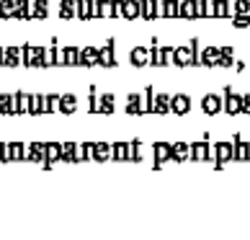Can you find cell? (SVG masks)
<instances>
[{
  "instance_id": "cell-1",
  "label": "cell",
  "mask_w": 250,
  "mask_h": 240,
  "mask_svg": "<svg viewBox=\"0 0 250 240\" xmlns=\"http://www.w3.org/2000/svg\"><path fill=\"white\" fill-rule=\"evenodd\" d=\"M235 160V142L229 140H222V142H214V165L217 171H222V165Z\"/></svg>"
},
{
  "instance_id": "cell-2",
  "label": "cell",
  "mask_w": 250,
  "mask_h": 240,
  "mask_svg": "<svg viewBox=\"0 0 250 240\" xmlns=\"http://www.w3.org/2000/svg\"><path fill=\"white\" fill-rule=\"evenodd\" d=\"M201 111L207 116H217L219 111H225V96L219 93H207L201 98Z\"/></svg>"
},
{
  "instance_id": "cell-3",
  "label": "cell",
  "mask_w": 250,
  "mask_h": 240,
  "mask_svg": "<svg viewBox=\"0 0 250 240\" xmlns=\"http://www.w3.org/2000/svg\"><path fill=\"white\" fill-rule=\"evenodd\" d=\"M225 111L229 116H237V114H243V96H237L229 86H225Z\"/></svg>"
},
{
  "instance_id": "cell-4",
  "label": "cell",
  "mask_w": 250,
  "mask_h": 240,
  "mask_svg": "<svg viewBox=\"0 0 250 240\" xmlns=\"http://www.w3.org/2000/svg\"><path fill=\"white\" fill-rule=\"evenodd\" d=\"M129 62H132V67H147V65H152V47H132Z\"/></svg>"
},
{
  "instance_id": "cell-5",
  "label": "cell",
  "mask_w": 250,
  "mask_h": 240,
  "mask_svg": "<svg viewBox=\"0 0 250 240\" xmlns=\"http://www.w3.org/2000/svg\"><path fill=\"white\" fill-rule=\"evenodd\" d=\"M152 158H155V171H160L163 163L173 160V145L170 142H155L152 145Z\"/></svg>"
},
{
  "instance_id": "cell-6",
  "label": "cell",
  "mask_w": 250,
  "mask_h": 240,
  "mask_svg": "<svg viewBox=\"0 0 250 240\" xmlns=\"http://www.w3.org/2000/svg\"><path fill=\"white\" fill-rule=\"evenodd\" d=\"M3 67H23V47H3Z\"/></svg>"
},
{
  "instance_id": "cell-7",
  "label": "cell",
  "mask_w": 250,
  "mask_h": 240,
  "mask_svg": "<svg viewBox=\"0 0 250 240\" xmlns=\"http://www.w3.org/2000/svg\"><path fill=\"white\" fill-rule=\"evenodd\" d=\"M209 153H211V142H209V137H204V140H196V142H191V160H209Z\"/></svg>"
},
{
  "instance_id": "cell-8",
  "label": "cell",
  "mask_w": 250,
  "mask_h": 240,
  "mask_svg": "<svg viewBox=\"0 0 250 240\" xmlns=\"http://www.w3.org/2000/svg\"><path fill=\"white\" fill-rule=\"evenodd\" d=\"M98 67H116V57H114V39H108V44L98 47Z\"/></svg>"
},
{
  "instance_id": "cell-9",
  "label": "cell",
  "mask_w": 250,
  "mask_h": 240,
  "mask_svg": "<svg viewBox=\"0 0 250 240\" xmlns=\"http://www.w3.org/2000/svg\"><path fill=\"white\" fill-rule=\"evenodd\" d=\"M219 62H222V47H204L201 67H219Z\"/></svg>"
},
{
  "instance_id": "cell-10",
  "label": "cell",
  "mask_w": 250,
  "mask_h": 240,
  "mask_svg": "<svg viewBox=\"0 0 250 240\" xmlns=\"http://www.w3.org/2000/svg\"><path fill=\"white\" fill-rule=\"evenodd\" d=\"M44 47H36V44H26L23 47V67H39Z\"/></svg>"
},
{
  "instance_id": "cell-11",
  "label": "cell",
  "mask_w": 250,
  "mask_h": 240,
  "mask_svg": "<svg viewBox=\"0 0 250 240\" xmlns=\"http://www.w3.org/2000/svg\"><path fill=\"white\" fill-rule=\"evenodd\" d=\"M78 18H80V21L98 18V3H96V0H78Z\"/></svg>"
},
{
  "instance_id": "cell-12",
  "label": "cell",
  "mask_w": 250,
  "mask_h": 240,
  "mask_svg": "<svg viewBox=\"0 0 250 240\" xmlns=\"http://www.w3.org/2000/svg\"><path fill=\"white\" fill-rule=\"evenodd\" d=\"M170 109H173L175 116H186V114L191 111V96H186V93H175L173 101H170Z\"/></svg>"
},
{
  "instance_id": "cell-13",
  "label": "cell",
  "mask_w": 250,
  "mask_h": 240,
  "mask_svg": "<svg viewBox=\"0 0 250 240\" xmlns=\"http://www.w3.org/2000/svg\"><path fill=\"white\" fill-rule=\"evenodd\" d=\"M78 67H98V47H80Z\"/></svg>"
},
{
  "instance_id": "cell-14",
  "label": "cell",
  "mask_w": 250,
  "mask_h": 240,
  "mask_svg": "<svg viewBox=\"0 0 250 240\" xmlns=\"http://www.w3.org/2000/svg\"><path fill=\"white\" fill-rule=\"evenodd\" d=\"M142 5V21H155V18H160V0H140Z\"/></svg>"
},
{
  "instance_id": "cell-15",
  "label": "cell",
  "mask_w": 250,
  "mask_h": 240,
  "mask_svg": "<svg viewBox=\"0 0 250 240\" xmlns=\"http://www.w3.org/2000/svg\"><path fill=\"white\" fill-rule=\"evenodd\" d=\"M57 160H62V142H47V160L42 163V168L49 171Z\"/></svg>"
},
{
  "instance_id": "cell-16",
  "label": "cell",
  "mask_w": 250,
  "mask_h": 240,
  "mask_svg": "<svg viewBox=\"0 0 250 240\" xmlns=\"http://www.w3.org/2000/svg\"><path fill=\"white\" fill-rule=\"evenodd\" d=\"M160 18H181V0H160Z\"/></svg>"
},
{
  "instance_id": "cell-17",
  "label": "cell",
  "mask_w": 250,
  "mask_h": 240,
  "mask_svg": "<svg viewBox=\"0 0 250 240\" xmlns=\"http://www.w3.org/2000/svg\"><path fill=\"white\" fill-rule=\"evenodd\" d=\"M170 101H173V96H168V93H155V106H152V114H160V116L170 114V111H173V109H170Z\"/></svg>"
},
{
  "instance_id": "cell-18",
  "label": "cell",
  "mask_w": 250,
  "mask_h": 240,
  "mask_svg": "<svg viewBox=\"0 0 250 240\" xmlns=\"http://www.w3.org/2000/svg\"><path fill=\"white\" fill-rule=\"evenodd\" d=\"M232 142H235V160H250V142L243 140V134L237 132Z\"/></svg>"
},
{
  "instance_id": "cell-19",
  "label": "cell",
  "mask_w": 250,
  "mask_h": 240,
  "mask_svg": "<svg viewBox=\"0 0 250 240\" xmlns=\"http://www.w3.org/2000/svg\"><path fill=\"white\" fill-rule=\"evenodd\" d=\"M214 18H235V3H229V0H214Z\"/></svg>"
},
{
  "instance_id": "cell-20",
  "label": "cell",
  "mask_w": 250,
  "mask_h": 240,
  "mask_svg": "<svg viewBox=\"0 0 250 240\" xmlns=\"http://www.w3.org/2000/svg\"><path fill=\"white\" fill-rule=\"evenodd\" d=\"M93 160H98V163L114 160V145H108V142H96V153H93Z\"/></svg>"
},
{
  "instance_id": "cell-21",
  "label": "cell",
  "mask_w": 250,
  "mask_h": 240,
  "mask_svg": "<svg viewBox=\"0 0 250 240\" xmlns=\"http://www.w3.org/2000/svg\"><path fill=\"white\" fill-rule=\"evenodd\" d=\"M29 160L31 163H44L47 160V142H31L29 145Z\"/></svg>"
},
{
  "instance_id": "cell-22",
  "label": "cell",
  "mask_w": 250,
  "mask_h": 240,
  "mask_svg": "<svg viewBox=\"0 0 250 240\" xmlns=\"http://www.w3.org/2000/svg\"><path fill=\"white\" fill-rule=\"evenodd\" d=\"M16 114H31V96L23 93V90H16Z\"/></svg>"
},
{
  "instance_id": "cell-23",
  "label": "cell",
  "mask_w": 250,
  "mask_h": 240,
  "mask_svg": "<svg viewBox=\"0 0 250 240\" xmlns=\"http://www.w3.org/2000/svg\"><path fill=\"white\" fill-rule=\"evenodd\" d=\"M152 106H155V88L147 86L142 93H140V109H142V114H150Z\"/></svg>"
},
{
  "instance_id": "cell-24",
  "label": "cell",
  "mask_w": 250,
  "mask_h": 240,
  "mask_svg": "<svg viewBox=\"0 0 250 240\" xmlns=\"http://www.w3.org/2000/svg\"><path fill=\"white\" fill-rule=\"evenodd\" d=\"M173 160L175 163L191 160V145L188 142H173Z\"/></svg>"
},
{
  "instance_id": "cell-25",
  "label": "cell",
  "mask_w": 250,
  "mask_h": 240,
  "mask_svg": "<svg viewBox=\"0 0 250 240\" xmlns=\"http://www.w3.org/2000/svg\"><path fill=\"white\" fill-rule=\"evenodd\" d=\"M42 67H57V47H44L42 60H39V70Z\"/></svg>"
},
{
  "instance_id": "cell-26",
  "label": "cell",
  "mask_w": 250,
  "mask_h": 240,
  "mask_svg": "<svg viewBox=\"0 0 250 240\" xmlns=\"http://www.w3.org/2000/svg\"><path fill=\"white\" fill-rule=\"evenodd\" d=\"M78 111V96L75 93H62L60 114H75Z\"/></svg>"
},
{
  "instance_id": "cell-27",
  "label": "cell",
  "mask_w": 250,
  "mask_h": 240,
  "mask_svg": "<svg viewBox=\"0 0 250 240\" xmlns=\"http://www.w3.org/2000/svg\"><path fill=\"white\" fill-rule=\"evenodd\" d=\"M142 16V5L140 0H124V18L126 21H134V18Z\"/></svg>"
},
{
  "instance_id": "cell-28",
  "label": "cell",
  "mask_w": 250,
  "mask_h": 240,
  "mask_svg": "<svg viewBox=\"0 0 250 240\" xmlns=\"http://www.w3.org/2000/svg\"><path fill=\"white\" fill-rule=\"evenodd\" d=\"M60 18H78V0H62L60 3Z\"/></svg>"
},
{
  "instance_id": "cell-29",
  "label": "cell",
  "mask_w": 250,
  "mask_h": 240,
  "mask_svg": "<svg viewBox=\"0 0 250 240\" xmlns=\"http://www.w3.org/2000/svg\"><path fill=\"white\" fill-rule=\"evenodd\" d=\"M98 3V18H116L114 0H96Z\"/></svg>"
},
{
  "instance_id": "cell-30",
  "label": "cell",
  "mask_w": 250,
  "mask_h": 240,
  "mask_svg": "<svg viewBox=\"0 0 250 240\" xmlns=\"http://www.w3.org/2000/svg\"><path fill=\"white\" fill-rule=\"evenodd\" d=\"M181 18L183 21H193L196 18V0H181Z\"/></svg>"
},
{
  "instance_id": "cell-31",
  "label": "cell",
  "mask_w": 250,
  "mask_h": 240,
  "mask_svg": "<svg viewBox=\"0 0 250 240\" xmlns=\"http://www.w3.org/2000/svg\"><path fill=\"white\" fill-rule=\"evenodd\" d=\"M235 65V47H222V62L219 67L222 70H229Z\"/></svg>"
},
{
  "instance_id": "cell-32",
  "label": "cell",
  "mask_w": 250,
  "mask_h": 240,
  "mask_svg": "<svg viewBox=\"0 0 250 240\" xmlns=\"http://www.w3.org/2000/svg\"><path fill=\"white\" fill-rule=\"evenodd\" d=\"M152 65L155 67H168V57H165V47H152Z\"/></svg>"
},
{
  "instance_id": "cell-33",
  "label": "cell",
  "mask_w": 250,
  "mask_h": 240,
  "mask_svg": "<svg viewBox=\"0 0 250 240\" xmlns=\"http://www.w3.org/2000/svg\"><path fill=\"white\" fill-rule=\"evenodd\" d=\"M126 114H132V116L142 114V109H140V93H129L126 96Z\"/></svg>"
},
{
  "instance_id": "cell-34",
  "label": "cell",
  "mask_w": 250,
  "mask_h": 240,
  "mask_svg": "<svg viewBox=\"0 0 250 240\" xmlns=\"http://www.w3.org/2000/svg\"><path fill=\"white\" fill-rule=\"evenodd\" d=\"M116 111V98L111 93H104L101 96V114H114Z\"/></svg>"
},
{
  "instance_id": "cell-35",
  "label": "cell",
  "mask_w": 250,
  "mask_h": 240,
  "mask_svg": "<svg viewBox=\"0 0 250 240\" xmlns=\"http://www.w3.org/2000/svg\"><path fill=\"white\" fill-rule=\"evenodd\" d=\"M75 150H78V142H62V160L75 163Z\"/></svg>"
},
{
  "instance_id": "cell-36",
  "label": "cell",
  "mask_w": 250,
  "mask_h": 240,
  "mask_svg": "<svg viewBox=\"0 0 250 240\" xmlns=\"http://www.w3.org/2000/svg\"><path fill=\"white\" fill-rule=\"evenodd\" d=\"M0 18H16V0H0Z\"/></svg>"
},
{
  "instance_id": "cell-37",
  "label": "cell",
  "mask_w": 250,
  "mask_h": 240,
  "mask_svg": "<svg viewBox=\"0 0 250 240\" xmlns=\"http://www.w3.org/2000/svg\"><path fill=\"white\" fill-rule=\"evenodd\" d=\"M129 142H114V160H129Z\"/></svg>"
},
{
  "instance_id": "cell-38",
  "label": "cell",
  "mask_w": 250,
  "mask_h": 240,
  "mask_svg": "<svg viewBox=\"0 0 250 240\" xmlns=\"http://www.w3.org/2000/svg\"><path fill=\"white\" fill-rule=\"evenodd\" d=\"M64 60H67V67H78L80 47H64Z\"/></svg>"
},
{
  "instance_id": "cell-39",
  "label": "cell",
  "mask_w": 250,
  "mask_h": 240,
  "mask_svg": "<svg viewBox=\"0 0 250 240\" xmlns=\"http://www.w3.org/2000/svg\"><path fill=\"white\" fill-rule=\"evenodd\" d=\"M49 16V3L47 0H34V18H47Z\"/></svg>"
},
{
  "instance_id": "cell-40",
  "label": "cell",
  "mask_w": 250,
  "mask_h": 240,
  "mask_svg": "<svg viewBox=\"0 0 250 240\" xmlns=\"http://www.w3.org/2000/svg\"><path fill=\"white\" fill-rule=\"evenodd\" d=\"M129 145H132V147H129V160H132V163H140V160H142V142H140V140H132Z\"/></svg>"
},
{
  "instance_id": "cell-41",
  "label": "cell",
  "mask_w": 250,
  "mask_h": 240,
  "mask_svg": "<svg viewBox=\"0 0 250 240\" xmlns=\"http://www.w3.org/2000/svg\"><path fill=\"white\" fill-rule=\"evenodd\" d=\"M44 114V104H42V93H31V116Z\"/></svg>"
},
{
  "instance_id": "cell-42",
  "label": "cell",
  "mask_w": 250,
  "mask_h": 240,
  "mask_svg": "<svg viewBox=\"0 0 250 240\" xmlns=\"http://www.w3.org/2000/svg\"><path fill=\"white\" fill-rule=\"evenodd\" d=\"M11 155H13V160H26V145L23 142H11Z\"/></svg>"
},
{
  "instance_id": "cell-43",
  "label": "cell",
  "mask_w": 250,
  "mask_h": 240,
  "mask_svg": "<svg viewBox=\"0 0 250 240\" xmlns=\"http://www.w3.org/2000/svg\"><path fill=\"white\" fill-rule=\"evenodd\" d=\"M250 13V0H235V16H248Z\"/></svg>"
},
{
  "instance_id": "cell-44",
  "label": "cell",
  "mask_w": 250,
  "mask_h": 240,
  "mask_svg": "<svg viewBox=\"0 0 250 240\" xmlns=\"http://www.w3.org/2000/svg\"><path fill=\"white\" fill-rule=\"evenodd\" d=\"M49 96V111H60V104H62V93H47Z\"/></svg>"
},
{
  "instance_id": "cell-45",
  "label": "cell",
  "mask_w": 250,
  "mask_h": 240,
  "mask_svg": "<svg viewBox=\"0 0 250 240\" xmlns=\"http://www.w3.org/2000/svg\"><path fill=\"white\" fill-rule=\"evenodd\" d=\"M232 23H235V29H248V26H250V13L248 16H235Z\"/></svg>"
},
{
  "instance_id": "cell-46",
  "label": "cell",
  "mask_w": 250,
  "mask_h": 240,
  "mask_svg": "<svg viewBox=\"0 0 250 240\" xmlns=\"http://www.w3.org/2000/svg\"><path fill=\"white\" fill-rule=\"evenodd\" d=\"M243 114H250V93L243 96Z\"/></svg>"
},
{
  "instance_id": "cell-47",
  "label": "cell",
  "mask_w": 250,
  "mask_h": 240,
  "mask_svg": "<svg viewBox=\"0 0 250 240\" xmlns=\"http://www.w3.org/2000/svg\"><path fill=\"white\" fill-rule=\"evenodd\" d=\"M0 67H3V47H0Z\"/></svg>"
}]
</instances>
